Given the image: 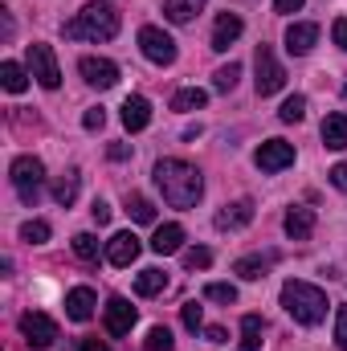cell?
<instances>
[{
	"label": "cell",
	"instance_id": "1",
	"mask_svg": "<svg viewBox=\"0 0 347 351\" xmlns=\"http://www.w3.org/2000/svg\"><path fill=\"white\" fill-rule=\"evenodd\" d=\"M152 176H156V184H160V192H164V200L172 208H192L200 200V192H204L200 172L192 164H184V160H160Z\"/></svg>",
	"mask_w": 347,
	"mask_h": 351
},
{
	"label": "cell",
	"instance_id": "2",
	"mask_svg": "<svg viewBox=\"0 0 347 351\" xmlns=\"http://www.w3.org/2000/svg\"><path fill=\"white\" fill-rule=\"evenodd\" d=\"M115 33H119V12L106 0H90L74 21H66V37L74 41H110Z\"/></svg>",
	"mask_w": 347,
	"mask_h": 351
},
{
	"label": "cell",
	"instance_id": "3",
	"mask_svg": "<svg viewBox=\"0 0 347 351\" xmlns=\"http://www.w3.org/2000/svg\"><path fill=\"white\" fill-rule=\"evenodd\" d=\"M282 306H286V315L294 319V323H302V327H315V323H323L327 319V294L319 290V286H311V282H286L282 286Z\"/></svg>",
	"mask_w": 347,
	"mask_h": 351
},
{
	"label": "cell",
	"instance_id": "4",
	"mask_svg": "<svg viewBox=\"0 0 347 351\" xmlns=\"http://www.w3.org/2000/svg\"><path fill=\"white\" fill-rule=\"evenodd\" d=\"M8 180H12V188H16V196H21L25 204H37L41 184H45V164H41L37 156H16L12 168H8Z\"/></svg>",
	"mask_w": 347,
	"mask_h": 351
},
{
	"label": "cell",
	"instance_id": "5",
	"mask_svg": "<svg viewBox=\"0 0 347 351\" xmlns=\"http://www.w3.org/2000/svg\"><path fill=\"white\" fill-rule=\"evenodd\" d=\"M254 70H258L254 86H258L261 98H270V94H278V90L286 86V70L278 66V58H274L270 45H258V53H254Z\"/></svg>",
	"mask_w": 347,
	"mask_h": 351
},
{
	"label": "cell",
	"instance_id": "6",
	"mask_svg": "<svg viewBox=\"0 0 347 351\" xmlns=\"http://www.w3.org/2000/svg\"><path fill=\"white\" fill-rule=\"evenodd\" d=\"M29 74H33L45 90L62 86V70H58V58H53V49H49V45H41V41H33V45H29Z\"/></svg>",
	"mask_w": 347,
	"mask_h": 351
},
{
	"label": "cell",
	"instance_id": "7",
	"mask_svg": "<svg viewBox=\"0 0 347 351\" xmlns=\"http://www.w3.org/2000/svg\"><path fill=\"white\" fill-rule=\"evenodd\" d=\"M139 49H143V58L156 62V66H172L176 62V41L164 29H156V25H143V29H139Z\"/></svg>",
	"mask_w": 347,
	"mask_h": 351
},
{
	"label": "cell",
	"instance_id": "8",
	"mask_svg": "<svg viewBox=\"0 0 347 351\" xmlns=\"http://www.w3.org/2000/svg\"><path fill=\"white\" fill-rule=\"evenodd\" d=\"M21 335L29 348H49L58 339V323L41 311H29V315H21Z\"/></svg>",
	"mask_w": 347,
	"mask_h": 351
},
{
	"label": "cell",
	"instance_id": "9",
	"mask_svg": "<svg viewBox=\"0 0 347 351\" xmlns=\"http://www.w3.org/2000/svg\"><path fill=\"white\" fill-rule=\"evenodd\" d=\"M254 164H258L261 172H282V168H290V164H294V143H286V139H265L258 147V156H254Z\"/></svg>",
	"mask_w": 347,
	"mask_h": 351
},
{
	"label": "cell",
	"instance_id": "10",
	"mask_svg": "<svg viewBox=\"0 0 347 351\" xmlns=\"http://www.w3.org/2000/svg\"><path fill=\"white\" fill-rule=\"evenodd\" d=\"M254 221V200L246 196V200H233V204H225L217 217H213V225L221 229V233H233V229H246Z\"/></svg>",
	"mask_w": 347,
	"mask_h": 351
},
{
	"label": "cell",
	"instance_id": "11",
	"mask_svg": "<svg viewBox=\"0 0 347 351\" xmlns=\"http://www.w3.org/2000/svg\"><path fill=\"white\" fill-rule=\"evenodd\" d=\"M78 70H82V78H86L90 86H98V90H110L119 82V66L106 62V58H82Z\"/></svg>",
	"mask_w": 347,
	"mask_h": 351
},
{
	"label": "cell",
	"instance_id": "12",
	"mask_svg": "<svg viewBox=\"0 0 347 351\" xmlns=\"http://www.w3.org/2000/svg\"><path fill=\"white\" fill-rule=\"evenodd\" d=\"M315 41H319V25H311V21H294V25L286 29V49H290L294 58H307V53L315 49Z\"/></svg>",
	"mask_w": 347,
	"mask_h": 351
},
{
	"label": "cell",
	"instance_id": "13",
	"mask_svg": "<svg viewBox=\"0 0 347 351\" xmlns=\"http://www.w3.org/2000/svg\"><path fill=\"white\" fill-rule=\"evenodd\" d=\"M139 237L135 233H115L110 241H106V262L110 265H131L135 258H139Z\"/></svg>",
	"mask_w": 347,
	"mask_h": 351
},
{
	"label": "cell",
	"instance_id": "14",
	"mask_svg": "<svg viewBox=\"0 0 347 351\" xmlns=\"http://www.w3.org/2000/svg\"><path fill=\"white\" fill-rule=\"evenodd\" d=\"M241 29H246V25H241V16H237V12H221V16H217V25H213V49H217V53H225V49L241 37Z\"/></svg>",
	"mask_w": 347,
	"mask_h": 351
},
{
	"label": "cell",
	"instance_id": "15",
	"mask_svg": "<svg viewBox=\"0 0 347 351\" xmlns=\"http://www.w3.org/2000/svg\"><path fill=\"white\" fill-rule=\"evenodd\" d=\"M135 327V306L127 298H110L106 302V331L110 335H127Z\"/></svg>",
	"mask_w": 347,
	"mask_h": 351
},
{
	"label": "cell",
	"instance_id": "16",
	"mask_svg": "<svg viewBox=\"0 0 347 351\" xmlns=\"http://www.w3.org/2000/svg\"><path fill=\"white\" fill-rule=\"evenodd\" d=\"M94 306H98V298H94V290H90V286H74V290L66 294V315H70L74 323L94 319Z\"/></svg>",
	"mask_w": 347,
	"mask_h": 351
},
{
	"label": "cell",
	"instance_id": "17",
	"mask_svg": "<svg viewBox=\"0 0 347 351\" xmlns=\"http://www.w3.org/2000/svg\"><path fill=\"white\" fill-rule=\"evenodd\" d=\"M286 237L290 241H307L311 233H315V208H302V204H294L290 213H286Z\"/></svg>",
	"mask_w": 347,
	"mask_h": 351
},
{
	"label": "cell",
	"instance_id": "18",
	"mask_svg": "<svg viewBox=\"0 0 347 351\" xmlns=\"http://www.w3.org/2000/svg\"><path fill=\"white\" fill-rule=\"evenodd\" d=\"M152 123V102L143 98V94H131L127 102H123V127L127 131H143Z\"/></svg>",
	"mask_w": 347,
	"mask_h": 351
},
{
	"label": "cell",
	"instance_id": "19",
	"mask_svg": "<svg viewBox=\"0 0 347 351\" xmlns=\"http://www.w3.org/2000/svg\"><path fill=\"white\" fill-rule=\"evenodd\" d=\"M180 245H184V229L180 225H160L156 229V237H152V250L164 258V254H180Z\"/></svg>",
	"mask_w": 347,
	"mask_h": 351
},
{
	"label": "cell",
	"instance_id": "20",
	"mask_svg": "<svg viewBox=\"0 0 347 351\" xmlns=\"http://www.w3.org/2000/svg\"><path fill=\"white\" fill-rule=\"evenodd\" d=\"M323 143L331 152H344L347 147V114H327L323 119Z\"/></svg>",
	"mask_w": 347,
	"mask_h": 351
},
{
	"label": "cell",
	"instance_id": "21",
	"mask_svg": "<svg viewBox=\"0 0 347 351\" xmlns=\"http://www.w3.org/2000/svg\"><path fill=\"white\" fill-rule=\"evenodd\" d=\"M135 290H139L143 298H152V294L168 290V274H164V269H156V265H147V269H139V278H135Z\"/></svg>",
	"mask_w": 347,
	"mask_h": 351
},
{
	"label": "cell",
	"instance_id": "22",
	"mask_svg": "<svg viewBox=\"0 0 347 351\" xmlns=\"http://www.w3.org/2000/svg\"><path fill=\"white\" fill-rule=\"evenodd\" d=\"M200 8H204V0H164V16L172 25H188Z\"/></svg>",
	"mask_w": 347,
	"mask_h": 351
},
{
	"label": "cell",
	"instance_id": "23",
	"mask_svg": "<svg viewBox=\"0 0 347 351\" xmlns=\"http://www.w3.org/2000/svg\"><path fill=\"white\" fill-rule=\"evenodd\" d=\"M265 269H270V258H265V254L237 258V265H233V274H237V278H246V282H258V278H265Z\"/></svg>",
	"mask_w": 347,
	"mask_h": 351
},
{
	"label": "cell",
	"instance_id": "24",
	"mask_svg": "<svg viewBox=\"0 0 347 351\" xmlns=\"http://www.w3.org/2000/svg\"><path fill=\"white\" fill-rule=\"evenodd\" d=\"M0 86L8 90V94H21V90L29 86V74H25V66H16V62H4V66H0Z\"/></svg>",
	"mask_w": 347,
	"mask_h": 351
},
{
	"label": "cell",
	"instance_id": "25",
	"mask_svg": "<svg viewBox=\"0 0 347 351\" xmlns=\"http://www.w3.org/2000/svg\"><path fill=\"white\" fill-rule=\"evenodd\" d=\"M74 196H78V172L70 168L66 176H58V184H53V200L70 208V204H74Z\"/></svg>",
	"mask_w": 347,
	"mask_h": 351
},
{
	"label": "cell",
	"instance_id": "26",
	"mask_svg": "<svg viewBox=\"0 0 347 351\" xmlns=\"http://www.w3.org/2000/svg\"><path fill=\"white\" fill-rule=\"evenodd\" d=\"M204 102H208V94H204V90L188 86V90H176V98H172V110H200Z\"/></svg>",
	"mask_w": 347,
	"mask_h": 351
},
{
	"label": "cell",
	"instance_id": "27",
	"mask_svg": "<svg viewBox=\"0 0 347 351\" xmlns=\"http://www.w3.org/2000/svg\"><path fill=\"white\" fill-rule=\"evenodd\" d=\"M241 348L261 351V319L258 315H246V319H241Z\"/></svg>",
	"mask_w": 347,
	"mask_h": 351
},
{
	"label": "cell",
	"instance_id": "28",
	"mask_svg": "<svg viewBox=\"0 0 347 351\" xmlns=\"http://www.w3.org/2000/svg\"><path fill=\"white\" fill-rule=\"evenodd\" d=\"M127 213H131V221H139V225H152V221H156V204H152L147 196H127Z\"/></svg>",
	"mask_w": 347,
	"mask_h": 351
},
{
	"label": "cell",
	"instance_id": "29",
	"mask_svg": "<svg viewBox=\"0 0 347 351\" xmlns=\"http://www.w3.org/2000/svg\"><path fill=\"white\" fill-rule=\"evenodd\" d=\"M237 78H241V66H237V62H229V66H221V70L213 74V90L229 94V90L237 86Z\"/></svg>",
	"mask_w": 347,
	"mask_h": 351
},
{
	"label": "cell",
	"instance_id": "30",
	"mask_svg": "<svg viewBox=\"0 0 347 351\" xmlns=\"http://www.w3.org/2000/svg\"><path fill=\"white\" fill-rule=\"evenodd\" d=\"M302 114H307V98H302V94H290V98L282 102V110H278L282 123H302Z\"/></svg>",
	"mask_w": 347,
	"mask_h": 351
},
{
	"label": "cell",
	"instance_id": "31",
	"mask_svg": "<svg viewBox=\"0 0 347 351\" xmlns=\"http://www.w3.org/2000/svg\"><path fill=\"white\" fill-rule=\"evenodd\" d=\"M21 241H29V245L49 241V221H25L21 225Z\"/></svg>",
	"mask_w": 347,
	"mask_h": 351
},
{
	"label": "cell",
	"instance_id": "32",
	"mask_svg": "<svg viewBox=\"0 0 347 351\" xmlns=\"http://www.w3.org/2000/svg\"><path fill=\"white\" fill-rule=\"evenodd\" d=\"M204 298L229 306V302H237V286H233V282H208V286H204Z\"/></svg>",
	"mask_w": 347,
	"mask_h": 351
},
{
	"label": "cell",
	"instance_id": "33",
	"mask_svg": "<svg viewBox=\"0 0 347 351\" xmlns=\"http://www.w3.org/2000/svg\"><path fill=\"white\" fill-rule=\"evenodd\" d=\"M74 254H78L82 262H94V258H98V237H94V233H78V237H74Z\"/></svg>",
	"mask_w": 347,
	"mask_h": 351
},
{
	"label": "cell",
	"instance_id": "34",
	"mask_svg": "<svg viewBox=\"0 0 347 351\" xmlns=\"http://www.w3.org/2000/svg\"><path fill=\"white\" fill-rule=\"evenodd\" d=\"M172 348H176V339L168 327H152L147 331V351H172Z\"/></svg>",
	"mask_w": 347,
	"mask_h": 351
},
{
	"label": "cell",
	"instance_id": "35",
	"mask_svg": "<svg viewBox=\"0 0 347 351\" xmlns=\"http://www.w3.org/2000/svg\"><path fill=\"white\" fill-rule=\"evenodd\" d=\"M184 265H188V269H208V265H213V254H208L204 245H192V250H184Z\"/></svg>",
	"mask_w": 347,
	"mask_h": 351
},
{
	"label": "cell",
	"instance_id": "36",
	"mask_svg": "<svg viewBox=\"0 0 347 351\" xmlns=\"http://www.w3.org/2000/svg\"><path fill=\"white\" fill-rule=\"evenodd\" d=\"M180 319H184V327H188V331H200V323H204L200 302H184V306H180Z\"/></svg>",
	"mask_w": 347,
	"mask_h": 351
},
{
	"label": "cell",
	"instance_id": "37",
	"mask_svg": "<svg viewBox=\"0 0 347 351\" xmlns=\"http://www.w3.org/2000/svg\"><path fill=\"white\" fill-rule=\"evenodd\" d=\"M335 343L347 351V306H339V311H335Z\"/></svg>",
	"mask_w": 347,
	"mask_h": 351
},
{
	"label": "cell",
	"instance_id": "38",
	"mask_svg": "<svg viewBox=\"0 0 347 351\" xmlns=\"http://www.w3.org/2000/svg\"><path fill=\"white\" fill-rule=\"evenodd\" d=\"M102 123H106V114H102V106H94V110H86V114H82V127H86V131H98Z\"/></svg>",
	"mask_w": 347,
	"mask_h": 351
},
{
	"label": "cell",
	"instance_id": "39",
	"mask_svg": "<svg viewBox=\"0 0 347 351\" xmlns=\"http://www.w3.org/2000/svg\"><path fill=\"white\" fill-rule=\"evenodd\" d=\"M327 180H331V184H335L339 192H347V164H335V168L327 172Z\"/></svg>",
	"mask_w": 347,
	"mask_h": 351
},
{
	"label": "cell",
	"instance_id": "40",
	"mask_svg": "<svg viewBox=\"0 0 347 351\" xmlns=\"http://www.w3.org/2000/svg\"><path fill=\"white\" fill-rule=\"evenodd\" d=\"M331 37H335V45H339V49H347V16H339V21L331 25Z\"/></svg>",
	"mask_w": 347,
	"mask_h": 351
},
{
	"label": "cell",
	"instance_id": "41",
	"mask_svg": "<svg viewBox=\"0 0 347 351\" xmlns=\"http://www.w3.org/2000/svg\"><path fill=\"white\" fill-rule=\"evenodd\" d=\"M90 213H94V221H98V225H106V221H110V204H106V200H94V208H90Z\"/></svg>",
	"mask_w": 347,
	"mask_h": 351
},
{
	"label": "cell",
	"instance_id": "42",
	"mask_svg": "<svg viewBox=\"0 0 347 351\" xmlns=\"http://www.w3.org/2000/svg\"><path fill=\"white\" fill-rule=\"evenodd\" d=\"M302 4H307V0H274V8H278V12H298Z\"/></svg>",
	"mask_w": 347,
	"mask_h": 351
},
{
	"label": "cell",
	"instance_id": "43",
	"mask_svg": "<svg viewBox=\"0 0 347 351\" xmlns=\"http://www.w3.org/2000/svg\"><path fill=\"white\" fill-rule=\"evenodd\" d=\"M204 339L208 343H225V327H204Z\"/></svg>",
	"mask_w": 347,
	"mask_h": 351
},
{
	"label": "cell",
	"instance_id": "44",
	"mask_svg": "<svg viewBox=\"0 0 347 351\" xmlns=\"http://www.w3.org/2000/svg\"><path fill=\"white\" fill-rule=\"evenodd\" d=\"M78 351H110V348H106L102 339H82V348H78Z\"/></svg>",
	"mask_w": 347,
	"mask_h": 351
},
{
	"label": "cell",
	"instance_id": "45",
	"mask_svg": "<svg viewBox=\"0 0 347 351\" xmlns=\"http://www.w3.org/2000/svg\"><path fill=\"white\" fill-rule=\"evenodd\" d=\"M127 156H131V147H127V143H115V147H110V160H127Z\"/></svg>",
	"mask_w": 347,
	"mask_h": 351
}]
</instances>
